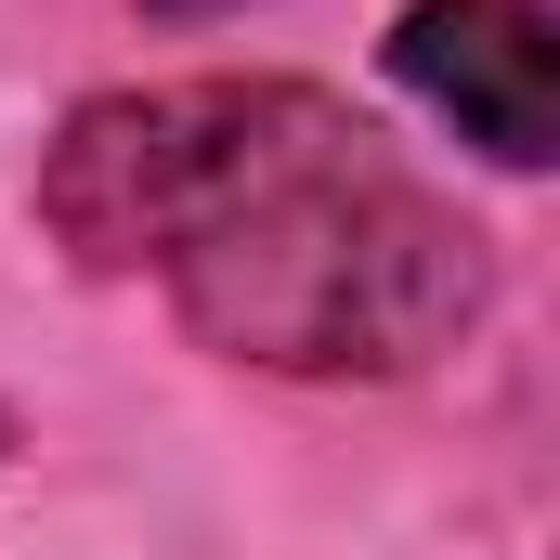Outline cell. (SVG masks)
<instances>
[{
    "instance_id": "1",
    "label": "cell",
    "mask_w": 560,
    "mask_h": 560,
    "mask_svg": "<svg viewBox=\"0 0 560 560\" xmlns=\"http://www.w3.org/2000/svg\"><path fill=\"white\" fill-rule=\"evenodd\" d=\"M79 275L261 378H418L495 313V235L326 79H143L66 105L26 183Z\"/></svg>"
},
{
    "instance_id": "2",
    "label": "cell",
    "mask_w": 560,
    "mask_h": 560,
    "mask_svg": "<svg viewBox=\"0 0 560 560\" xmlns=\"http://www.w3.org/2000/svg\"><path fill=\"white\" fill-rule=\"evenodd\" d=\"M378 66L418 92L482 170L535 183L560 156V26L548 0H405Z\"/></svg>"
},
{
    "instance_id": "3",
    "label": "cell",
    "mask_w": 560,
    "mask_h": 560,
    "mask_svg": "<svg viewBox=\"0 0 560 560\" xmlns=\"http://www.w3.org/2000/svg\"><path fill=\"white\" fill-rule=\"evenodd\" d=\"M222 13H248V0H143V26H222Z\"/></svg>"
},
{
    "instance_id": "4",
    "label": "cell",
    "mask_w": 560,
    "mask_h": 560,
    "mask_svg": "<svg viewBox=\"0 0 560 560\" xmlns=\"http://www.w3.org/2000/svg\"><path fill=\"white\" fill-rule=\"evenodd\" d=\"M0 469H13V405H0Z\"/></svg>"
}]
</instances>
